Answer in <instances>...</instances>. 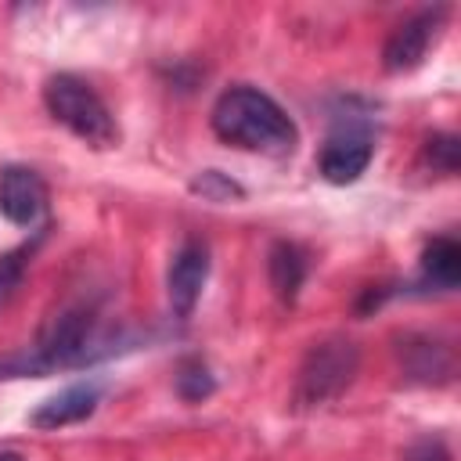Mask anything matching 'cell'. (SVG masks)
Listing matches in <instances>:
<instances>
[{
    "mask_svg": "<svg viewBox=\"0 0 461 461\" xmlns=\"http://www.w3.org/2000/svg\"><path fill=\"white\" fill-rule=\"evenodd\" d=\"M176 389H180L184 400H202V396L212 393V378H209V371L202 364H187L180 371V378H176Z\"/></svg>",
    "mask_w": 461,
    "mask_h": 461,
    "instance_id": "7c38bea8",
    "label": "cell"
},
{
    "mask_svg": "<svg viewBox=\"0 0 461 461\" xmlns=\"http://www.w3.org/2000/svg\"><path fill=\"white\" fill-rule=\"evenodd\" d=\"M43 104L54 115V122H61L83 144H90L97 151H108L119 144V122L86 79H79L72 72L50 76L43 86Z\"/></svg>",
    "mask_w": 461,
    "mask_h": 461,
    "instance_id": "7a4b0ae2",
    "label": "cell"
},
{
    "mask_svg": "<svg viewBox=\"0 0 461 461\" xmlns=\"http://www.w3.org/2000/svg\"><path fill=\"white\" fill-rule=\"evenodd\" d=\"M205 281H209V245L198 238H187L173 252L169 270H166V295H169V306L180 321H187L194 313Z\"/></svg>",
    "mask_w": 461,
    "mask_h": 461,
    "instance_id": "8992f818",
    "label": "cell"
},
{
    "mask_svg": "<svg viewBox=\"0 0 461 461\" xmlns=\"http://www.w3.org/2000/svg\"><path fill=\"white\" fill-rule=\"evenodd\" d=\"M371 155H375V144L364 130H339L324 140L317 166L328 184H353L367 169Z\"/></svg>",
    "mask_w": 461,
    "mask_h": 461,
    "instance_id": "ba28073f",
    "label": "cell"
},
{
    "mask_svg": "<svg viewBox=\"0 0 461 461\" xmlns=\"http://www.w3.org/2000/svg\"><path fill=\"white\" fill-rule=\"evenodd\" d=\"M425 151H429L432 166H439L443 173H457V137L454 133H436Z\"/></svg>",
    "mask_w": 461,
    "mask_h": 461,
    "instance_id": "5bb4252c",
    "label": "cell"
},
{
    "mask_svg": "<svg viewBox=\"0 0 461 461\" xmlns=\"http://www.w3.org/2000/svg\"><path fill=\"white\" fill-rule=\"evenodd\" d=\"M407 461H450V450L439 436H425L407 450Z\"/></svg>",
    "mask_w": 461,
    "mask_h": 461,
    "instance_id": "2e32d148",
    "label": "cell"
},
{
    "mask_svg": "<svg viewBox=\"0 0 461 461\" xmlns=\"http://www.w3.org/2000/svg\"><path fill=\"white\" fill-rule=\"evenodd\" d=\"M212 130L220 140L245 148V151H267L285 155L295 148L299 130L288 119V112L256 86H230L212 104Z\"/></svg>",
    "mask_w": 461,
    "mask_h": 461,
    "instance_id": "6da1fadb",
    "label": "cell"
},
{
    "mask_svg": "<svg viewBox=\"0 0 461 461\" xmlns=\"http://www.w3.org/2000/svg\"><path fill=\"white\" fill-rule=\"evenodd\" d=\"M267 267H270V285H274V292L292 303L295 292H299V285L306 281V256L299 252V245L277 241V245L270 249Z\"/></svg>",
    "mask_w": 461,
    "mask_h": 461,
    "instance_id": "8fae6325",
    "label": "cell"
},
{
    "mask_svg": "<svg viewBox=\"0 0 461 461\" xmlns=\"http://www.w3.org/2000/svg\"><path fill=\"white\" fill-rule=\"evenodd\" d=\"M443 18H447V7H425L418 11L414 18L400 22L389 40H385V50H382V65L385 72H411L425 61L429 47L436 43L439 29H443Z\"/></svg>",
    "mask_w": 461,
    "mask_h": 461,
    "instance_id": "5b68a950",
    "label": "cell"
},
{
    "mask_svg": "<svg viewBox=\"0 0 461 461\" xmlns=\"http://www.w3.org/2000/svg\"><path fill=\"white\" fill-rule=\"evenodd\" d=\"M194 191H202V194L212 198V202H223V198H230V194H241V187H238L234 180H227L223 173H216V169H205V173L194 180Z\"/></svg>",
    "mask_w": 461,
    "mask_h": 461,
    "instance_id": "9a60e30c",
    "label": "cell"
},
{
    "mask_svg": "<svg viewBox=\"0 0 461 461\" xmlns=\"http://www.w3.org/2000/svg\"><path fill=\"white\" fill-rule=\"evenodd\" d=\"M97 396H101V389H97L94 382H86V385H68V389H61L58 396L43 400V403L32 411V418H29V421H32L36 429H61V425H76V421H83V418H90V414H94Z\"/></svg>",
    "mask_w": 461,
    "mask_h": 461,
    "instance_id": "9c48e42d",
    "label": "cell"
},
{
    "mask_svg": "<svg viewBox=\"0 0 461 461\" xmlns=\"http://www.w3.org/2000/svg\"><path fill=\"white\" fill-rule=\"evenodd\" d=\"M421 277L436 288H457L461 281V245L454 238H432L421 252Z\"/></svg>",
    "mask_w": 461,
    "mask_h": 461,
    "instance_id": "30bf717a",
    "label": "cell"
},
{
    "mask_svg": "<svg viewBox=\"0 0 461 461\" xmlns=\"http://www.w3.org/2000/svg\"><path fill=\"white\" fill-rule=\"evenodd\" d=\"M0 212L14 227H32L47 212V184L29 166H7L0 173Z\"/></svg>",
    "mask_w": 461,
    "mask_h": 461,
    "instance_id": "52a82bcc",
    "label": "cell"
},
{
    "mask_svg": "<svg viewBox=\"0 0 461 461\" xmlns=\"http://www.w3.org/2000/svg\"><path fill=\"white\" fill-rule=\"evenodd\" d=\"M22 274H25V252H0V306L14 295Z\"/></svg>",
    "mask_w": 461,
    "mask_h": 461,
    "instance_id": "4fadbf2b",
    "label": "cell"
},
{
    "mask_svg": "<svg viewBox=\"0 0 461 461\" xmlns=\"http://www.w3.org/2000/svg\"><path fill=\"white\" fill-rule=\"evenodd\" d=\"M90 335H94V313L86 306H65L54 313L36 342V353L25 364H4L0 371H22V375H40L50 367H68L86 360L90 353Z\"/></svg>",
    "mask_w": 461,
    "mask_h": 461,
    "instance_id": "3957f363",
    "label": "cell"
},
{
    "mask_svg": "<svg viewBox=\"0 0 461 461\" xmlns=\"http://www.w3.org/2000/svg\"><path fill=\"white\" fill-rule=\"evenodd\" d=\"M360 353L353 342L346 339H328L310 346L299 378H295V403L299 407H321L328 400H335L357 375Z\"/></svg>",
    "mask_w": 461,
    "mask_h": 461,
    "instance_id": "277c9868",
    "label": "cell"
}]
</instances>
